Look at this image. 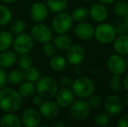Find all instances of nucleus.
Segmentation results:
<instances>
[{
	"label": "nucleus",
	"mask_w": 128,
	"mask_h": 127,
	"mask_svg": "<svg viewBox=\"0 0 128 127\" xmlns=\"http://www.w3.org/2000/svg\"><path fill=\"white\" fill-rule=\"evenodd\" d=\"M23 98L18 91L10 87L0 89V110L4 112H16L21 108Z\"/></svg>",
	"instance_id": "obj_1"
},
{
	"label": "nucleus",
	"mask_w": 128,
	"mask_h": 127,
	"mask_svg": "<svg viewBox=\"0 0 128 127\" xmlns=\"http://www.w3.org/2000/svg\"><path fill=\"white\" fill-rule=\"evenodd\" d=\"M58 86L54 78L49 76L40 77L36 84V92L43 98V99H51L54 98Z\"/></svg>",
	"instance_id": "obj_2"
},
{
	"label": "nucleus",
	"mask_w": 128,
	"mask_h": 127,
	"mask_svg": "<svg viewBox=\"0 0 128 127\" xmlns=\"http://www.w3.org/2000/svg\"><path fill=\"white\" fill-rule=\"evenodd\" d=\"M71 89L78 98H87L94 92L95 85L91 78L87 77H79L73 81Z\"/></svg>",
	"instance_id": "obj_3"
},
{
	"label": "nucleus",
	"mask_w": 128,
	"mask_h": 127,
	"mask_svg": "<svg viewBox=\"0 0 128 127\" xmlns=\"http://www.w3.org/2000/svg\"><path fill=\"white\" fill-rule=\"evenodd\" d=\"M116 30L112 24L101 23L94 29V37L98 42L106 44L112 43L116 37Z\"/></svg>",
	"instance_id": "obj_4"
},
{
	"label": "nucleus",
	"mask_w": 128,
	"mask_h": 127,
	"mask_svg": "<svg viewBox=\"0 0 128 127\" xmlns=\"http://www.w3.org/2000/svg\"><path fill=\"white\" fill-rule=\"evenodd\" d=\"M73 20L72 16L66 12H59L53 17L52 22V30L58 34L67 33L72 27Z\"/></svg>",
	"instance_id": "obj_5"
},
{
	"label": "nucleus",
	"mask_w": 128,
	"mask_h": 127,
	"mask_svg": "<svg viewBox=\"0 0 128 127\" xmlns=\"http://www.w3.org/2000/svg\"><path fill=\"white\" fill-rule=\"evenodd\" d=\"M13 49L18 54H26L32 50L34 46V39L30 34L23 33L16 36L13 40Z\"/></svg>",
	"instance_id": "obj_6"
},
{
	"label": "nucleus",
	"mask_w": 128,
	"mask_h": 127,
	"mask_svg": "<svg viewBox=\"0 0 128 127\" xmlns=\"http://www.w3.org/2000/svg\"><path fill=\"white\" fill-rule=\"evenodd\" d=\"M70 114L75 120L82 121L87 119L90 115L91 107L88 105L87 101L83 99L74 100L70 105Z\"/></svg>",
	"instance_id": "obj_7"
},
{
	"label": "nucleus",
	"mask_w": 128,
	"mask_h": 127,
	"mask_svg": "<svg viewBox=\"0 0 128 127\" xmlns=\"http://www.w3.org/2000/svg\"><path fill=\"white\" fill-rule=\"evenodd\" d=\"M30 36L34 39V41L44 44L46 42H50L53 38V32L49 26L38 23L32 28Z\"/></svg>",
	"instance_id": "obj_8"
},
{
	"label": "nucleus",
	"mask_w": 128,
	"mask_h": 127,
	"mask_svg": "<svg viewBox=\"0 0 128 127\" xmlns=\"http://www.w3.org/2000/svg\"><path fill=\"white\" fill-rule=\"evenodd\" d=\"M106 65L112 75H122L126 70V61L120 54H112L108 58Z\"/></svg>",
	"instance_id": "obj_9"
},
{
	"label": "nucleus",
	"mask_w": 128,
	"mask_h": 127,
	"mask_svg": "<svg viewBox=\"0 0 128 127\" xmlns=\"http://www.w3.org/2000/svg\"><path fill=\"white\" fill-rule=\"evenodd\" d=\"M104 106L106 112L110 116H117L121 113L123 110V99L118 95H110L104 100Z\"/></svg>",
	"instance_id": "obj_10"
},
{
	"label": "nucleus",
	"mask_w": 128,
	"mask_h": 127,
	"mask_svg": "<svg viewBox=\"0 0 128 127\" xmlns=\"http://www.w3.org/2000/svg\"><path fill=\"white\" fill-rule=\"evenodd\" d=\"M38 112L41 117H44L47 119H53L58 116L60 112V107L56 103V101L46 99L43 101L38 106Z\"/></svg>",
	"instance_id": "obj_11"
},
{
	"label": "nucleus",
	"mask_w": 128,
	"mask_h": 127,
	"mask_svg": "<svg viewBox=\"0 0 128 127\" xmlns=\"http://www.w3.org/2000/svg\"><path fill=\"white\" fill-rule=\"evenodd\" d=\"M86 58V51L79 44H72L66 51V61L72 65H78Z\"/></svg>",
	"instance_id": "obj_12"
},
{
	"label": "nucleus",
	"mask_w": 128,
	"mask_h": 127,
	"mask_svg": "<svg viewBox=\"0 0 128 127\" xmlns=\"http://www.w3.org/2000/svg\"><path fill=\"white\" fill-rule=\"evenodd\" d=\"M22 125L26 127H38L41 123V115L34 108H27L21 115Z\"/></svg>",
	"instance_id": "obj_13"
},
{
	"label": "nucleus",
	"mask_w": 128,
	"mask_h": 127,
	"mask_svg": "<svg viewBox=\"0 0 128 127\" xmlns=\"http://www.w3.org/2000/svg\"><path fill=\"white\" fill-rule=\"evenodd\" d=\"M74 97L75 95L71 88L63 87L60 90H58L54 98L60 108H67L74 101Z\"/></svg>",
	"instance_id": "obj_14"
},
{
	"label": "nucleus",
	"mask_w": 128,
	"mask_h": 127,
	"mask_svg": "<svg viewBox=\"0 0 128 127\" xmlns=\"http://www.w3.org/2000/svg\"><path fill=\"white\" fill-rule=\"evenodd\" d=\"M49 10H48L46 4L42 2H35L30 6V15L33 21L37 23L44 22L48 17Z\"/></svg>",
	"instance_id": "obj_15"
},
{
	"label": "nucleus",
	"mask_w": 128,
	"mask_h": 127,
	"mask_svg": "<svg viewBox=\"0 0 128 127\" xmlns=\"http://www.w3.org/2000/svg\"><path fill=\"white\" fill-rule=\"evenodd\" d=\"M75 35L79 39L87 41L94 37V28L89 23L79 22L74 28Z\"/></svg>",
	"instance_id": "obj_16"
},
{
	"label": "nucleus",
	"mask_w": 128,
	"mask_h": 127,
	"mask_svg": "<svg viewBox=\"0 0 128 127\" xmlns=\"http://www.w3.org/2000/svg\"><path fill=\"white\" fill-rule=\"evenodd\" d=\"M89 16L93 21L97 23H102L107 18L108 10L104 3H96L91 6L89 10Z\"/></svg>",
	"instance_id": "obj_17"
},
{
	"label": "nucleus",
	"mask_w": 128,
	"mask_h": 127,
	"mask_svg": "<svg viewBox=\"0 0 128 127\" xmlns=\"http://www.w3.org/2000/svg\"><path fill=\"white\" fill-rule=\"evenodd\" d=\"M113 49L116 51L117 54L121 56H126L128 55V35L127 34H122L118 35L112 41Z\"/></svg>",
	"instance_id": "obj_18"
},
{
	"label": "nucleus",
	"mask_w": 128,
	"mask_h": 127,
	"mask_svg": "<svg viewBox=\"0 0 128 127\" xmlns=\"http://www.w3.org/2000/svg\"><path fill=\"white\" fill-rule=\"evenodd\" d=\"M22 126L21 119L13 112H6L0 118V126L2 127H20Z\"/></svg>",
	"instance_id": "obj_19"
},
{
	"label": "nucleus",
	"mask_w": 128,
	"mask_h": 127,
	"mask_svg": "<svg viewBox=\"0 0 128 127\" xmlns=\"http://www.w3.org/2000/svg\"><path fill=\"white\" fill-rule=\"evenodd\" d=\"M17 53L13 51H4L0 52V67L7 69L13 66L17 62Z\"/></svg>",
	"instance_id": "obj_20"
},
{
	"label": "nucleus",
	"mask_w": 128,
	"mask_h": 127,
	"mask_svg": "<svg viewBox=\"0 0 128 127\" xmlns=\"http://www.w3.org/2000/svg\"><path fill=\"white\" fill-rule=\"evenodd\" d=\"M53 44L57 49L60 51H67L72 45V40L68 35L58 34L53 39Z\"/></svg>",
	"instance_id": "obj_21"
},
{
	"label": "nucleus",
	"mask_w": 128,
	"mask_h": 127,
	"mask_svg": "<svg viewBox=\"0 0 128 127\" xmlns=\"http://www.w3.org/2000/svg\"><path fill=\"white\" fill-rule=\"evenodd\" d=\"M18 92L23 98H32L36 94V85L33 82L26 80V82H23L19 85Z\"/></svg>",
	"instance_id": "obj_22"
},
{
	"label": "nucleus",
	"mask_w": 128,
	"mask_h": 127,
	"mask_svg": "<svg viewBox=\"0 0 128 127\" xmlns=\"http://www.w3.org/2000/svg\"><path fill=\"white\" fill-rule=\"evenodd\" d=\"M24 80V72L21 69H14L7 75V82L10 85H19Z\"/></svg>",
	"instance_id": "obj_23"
},
{
	"label": "nucleus",
	"mask_w": 128,
	"mask_h": 127,
	"mask_svg": "<svg viewBox=\"0 0 128 127\" xmlns=\"http://www.w3.org/2000/svg\"><path fill=\"white\" fill-rule=\"evenodd\" d=\"M14 40L13 34L8 31H0V52L9 50Z\"/></svg>",
	"instance_id": "obj_24"
},
{
	"label": "nucleus",
	"mask_w": 128,
	"mask_h": 127,
	"mask_svg": "<svg viewBox=\"0 0 128 127\" xmlns=\"http://www.w3.org/2000/svg\"><path fill=\"white\" fill-rule=\"evenodd\" d=\"M46 6L50 11L53 13H59L64 11L67 7L66 0H47Z\"/></svg>",
	"instance_id": "obj_25"
},
{
	"label": "nucleus",
	"mask_w": 128,
	"mask_h": 127,
	"mask_svg": "<svg viewBox=\"0 0 128 127\" xmlns=\"http://www.w3.org/2000/svg\"><path fill=\"white\" fill-rule=\"evenodd\" d=\"M66 58H64L62 55H55L51 57L50 59V66L53 71H60L66 68Z\"/></svg>",
	"instance_id": "obj_26"
},
{
	"label": "nucleus",
	"mask_w": 128,
	"mask_h": 127,
	"mask_svg": "<svg viewBox=\"0 0 128 127\" xmlns=\"http://www.w3.org/2000/svg\"><path fill=\"white\" fill-rule=\"evenodd\" d=\"M72 18L75 22H84L89 17V11L84 7H78L72 13Z\"/></svg>",
	"instance_id": "obj_27"
},
{
	"label": "nucleus",
	"mask_w": 128,
	"mask_h": 127,
	"mask_svg": "<svg viewBox=\"0 0 128 127\" xmlns=\"http://www.w3.org/2000/svg\"><path fill=\"white\" fill-rule=\"evenodd\" d=\"M12 19V13L7 6L0 4V26H5L10 24Z\"/></svg>",
	"instance_id": "obj_28"
},
{
	"label": "nucleus",
	"mask_w": 128,
	"mask_h": 127,
	"mask_svg": "<svg viewBox=\"0 0 128 127\" xmlns=\"http://www.w3.org/2000/svg\"><path fill=\"white\" fill-rule=\"evenodd\" d=\"M24 79L27 80V81H30L35 83L40 78V72H39V71L36 67H33L32 65L30 67L27 68L26 70H24Z\"/></svg>",
	"instance_id": "obj_29"
},
{
	"label": "nucleus",
	"mask_w": 128,
	"mask_h": 127,
	"mask_svg": "<svg viewBox=\"0 0 128 127\" xmlns=\"http://www.w3.org/2000/svg\"><path fill=\"white\" fill-rule=\"evenodd\" d=\"M18 66L19 69L23 70H26L27 68L30 67L32 65V58L28 53L26 54H20V56L17 58V62Z\"/></svg>",
	"instance_id": "obj_30"
},
{
	"label": "nucleus",
	"mask_w": 128,
	"mask_h": 127,
	"mask_svg": "<svg viewBox=\"0 0 128 127\" xmlns=\"http://www.w3.org/2000/svg\"><path fill=\"white\" fill-rule=\"evenodd\" d=\"M26 23L22 19H16L12 23V25H10V30H12V33L13 35H18L26 31Z\"/></svg>",
	"instance_id": "obj_31"
},
{
	"label": "nucleus",
	"mask_w": 128,
	"mask_h": 127,
	"mask_svg": "<svg viewBox=\"0 0 128 127\" xmlns=\"http://www.w3.org/2000/svg\"><path fill=\"white\" fill-rule=\"evenodd\" d=\"M109 86L113 92H118L123 87V79L120 75H112L110 78Z\"/></svg>",
	"instance_id": "obj_32"
},
{
	"label": "nucleus",
	"mask_w": 128,
	"mask_h": 127,
	"mask_svg": "<svg viewBox=\"0 0 128 127\" xmlns=\"http://www.w3.org/2000/svg\"><path fill=\"white\" fill-rule=\"evenodd\" d=\"M113 10L117 16L120 17H124L128 13V3L124 1L117 2L114 5Z\"/></svg>",
	"instance_id": "obj_33"
},
{
	"label": "nucleus",
	"mask_w": 128,
	"mask_h": 127,
	"mask_svg": "<svg viewBox=\"0 0 128 127\" xmlns=\"http://www.w3.org/2000/svg\"><path fill=\"white\" fill-rule=\"evenodd\" d=\"M110 121V115L106 112H100L95 116L94 123L98 126H106Z\"/></svg>",
	"instance_id": "obj_34"
},
{
	"label": "nucleus",
	"mask_w": 128,
	"mask_h": 127,
	"mask_svg": "<svg viewBox=\"0 0 128 127\" xmlns=\"http://www.w3.org/2000/svg\"><path fill=\"white\" fill-rule=\"evenodd\" d=\"M56 49L57 48L55 47L54 44H52V43H51V41H50V42L44 43V45L42 47V51L46 57L51 58V57H52L56 53Z\"/></svg>",
	"instance_id": "obj_35"
},
{
	"label": "nucleus",
	"mask_w": 128,
	"mask_h": 127,
	"mask_svg": "<svg viewBox=\"0 0 128 127\" xmlns=\"http://www.w3.org/2000/svg\"><path fill=\"white\" fill-rule=\"evenodd\" d=\"M102 98L98 94H92L91 96L88 97V105H90L91 108H96V107L100 106V104H101Z\"/></svg>",
	"instance_id": "obj_36"
},
{
	"label": "nucleus",
	"mask_w": 128,
	"mask_h": 127,
	"mask_svg": "<svg viewBox=\"0 0 128 127\" xmlns=\"http://www.w3.org/2000/svg\"><path fill=\"white\" fill-rule=\"evenodd\" d=\"M116 33L118 35H122V34H127L128 31V25L125 22H120L117 24L116 28Z\"/></svg>",
	"instance_id": "obj_37"
},
{
	"label": "nucleus",
	"mask_w": 128,
	"mask_h": 127,
	"mask_svg": "<svg viewBox=\"0 0 128 127\" xmlns=\"http://www.w3.org/2000/svg\"><path fill=\"white\" fill-rule=\"evenodd\" d=\"M73 80L72 79L71 77L69 76H64L62 77L60 79V85L63 87H66V88H71L72 85Z\"/></svg>",
	"instance_id": "obj_38"
},
{
	"label": "nucleus",
	"mask_w": 128,
	"mask_h": 127,
	"mask_svg": "<svg viewBox=\"0 0 128 127\" xmlns=\"http://www.w3.org/2000/svg\"><path fill=\"white\" fill-rule=\"evenodd\" d=\"M7 83V73L4 69L0 67V89L5 86Z\"/></svg>",
	"instance_id": "obj_39"
},
{
	"label": "nucleus",
	"mask_w": 128,
	"mask_h": 127,
	"mask_svg": "<svg viewBox=\"0 0 128 127\" xmlns=\"http://www.w3.org/2000/svg\"><path fill=\"white\" fill-rule=\"evenodd\" d=\"M117 126L118 127H128V113L123 115L118 119Z\"/></svg>",
	"instance_id": "obj_40"
},
{
	"label": "nucleus",
	"mask_w": 128,
	"mask_h": 127,
	"mask_svg": "<svg viewBox=\"0 0 128 127\" xmlns=\"http://www.w3.org/2000/svg\"><path fill=\"white\" fill-rule=\"evenodd\" d=\"M32 98V103L34 106L38 107L39 105L42 104V102L44 101V100H43V98L41 96H39L38 94V95H33Z\"/></svg>",
	"instance_id": "obj_41"
},
{
	"label": "nucleus",
	"mask_w": 128,
	"mask_h": 127,
	"mask_svg": "<svg viewBox=\"0 0 128 127\" xmlns=\"http://www.w3.org/2000/svg\"><path fill=\"white\" fill-rule=\"evenodd\" d=\"M123 86L125 87V89L126 90V92H128V73L126 75V77L123 79Z\"/></svg>",
	"instance_id": "obj_42"
},
{
	"label": "nucleus",
	"mask_w": 128,
	"mask_h": 127,
	"mask_svg": "<svg viewBox=\"0 0 128 127\" xmlns=\"http://www.w3.org/2000/svg\"><path fill=\"white\" fill-rule=\"evenodd\" d=\"M98 1H100V3H104V4H111V3H112L115 0H98Z\"/></svg>",
	"instance_id": "obj_43"
},
{
	"label": "nucleus",
	"mask_w": 128,
	"mask_h": 127,
	"mask_svg": "<svg viewBox=\"0 0 128 127\" xmlns=\"http://www.w3.org/2000/svg\"><path fill=\"white\" fill-rule=\"evenodd\" d=\"M123 103L125 104V105H126V106H128V92H127V93L125 95V97H124Z\"/></svg>",
	"instance_id": "obj_44"
},
{
	"label": "nucleus",
	"mask_w": 128,
	"mask_h": 127,
	"mask_svg": "<svg viewBox=\"0 0 128 127\" xmlns=\"http://www.w3.org/2000/svg\"><path fill=\"white\" fill-rule=\"evenodd\" d=\"M1 2H3L4 3H13L18 0H0Z\"/></svg>",
	"instance_id": "obj_45"
},
{
	"label": "nucleus",
	"mask_w": 128,
	"mask_h": 127,
	"mask_svg": "<svg viewBox=\"0 0 128 127\" xmlns=\"http://www.w3.org/2000/svg\"><path fill=\"white\" fill-rule=\"evenodd\" d=\"M54 126L55 127H64L66 126V124H64V123H57V124L54 125Z\"/></svg>",
	"instance_id": "obj_46"
},
{
	"label": "nucleus",
	"mask_w": 128,
	"mask_h": 127,
	"mask_svg": "<svg viewBox=\"0 0 128 127\" xmlns=\"http://www.w3.org/2000/svg\"><path fill=\"white\" fill-rule=\"evenodd\" d=\"M124 18H125V19H124V22H125L126 24L128 25V13L125 16V17H124Z\"/></svg>",
	"instance_id": "obj_47"
},
{
	"label": "nucleus",
	"mask_w": 128,
	"mask_h": 127,
	"mask_svg": "<svg viewBox=\"0 0 128 127\" xmlns=\"http://www.w3.org/2000/svg\"><path fill=\"white\" fill-rule=\"evenodd\" d=\"M126 65L128 66V55H127V58H126Z\"/></svg>",
	"instance_id": "obj_48"
},
{
	"label": "nucleus",
	"mask_w": 128,
	"mask_h": 127,
	"mask_svg": "<svg viewBox=\"0 0 128 127\" xmlns=\"http://www.w3.org/2000/svg\"><path fill=\"white\" fill-rule=\"evenodd\" d=\"M127 35H128V31H127Z\"/></svg>",
	"instance_id": "obj_49"
}]
</instances>
